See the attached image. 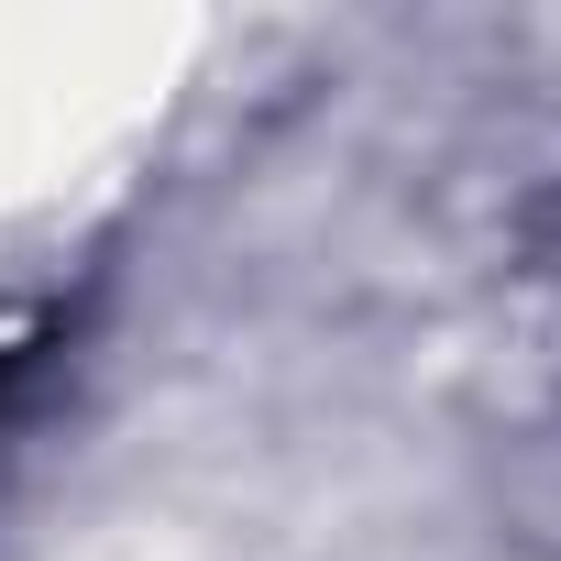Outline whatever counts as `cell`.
<instances>
[{
  "label": "cell",
  "instance_id": "6da1fadb",
  "mask_svg": "<svg viewBox=\"0 0 561 561\" xmlns=\"http://www.w3.org/2000/svg\"><path fill=\"white\" fill-rule=\"evenodd\" d=\"M34 375V331H0V419H12V386Z\"/></svg>",
  "mask_w": 561,
  "mask_h": 561
}]
</instances>
